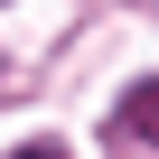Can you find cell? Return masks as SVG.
Masks as SVG:
<instances>
[{"mask_svg":"<svg viewBox=\"0 0 159 159\" xmlns=\"http://www.w3.org/2000/svg\"><path fill=\"white\" fill-rule=\"evenodd\" d=\"M122 131H140V140H159V75L122 94Z\"/></svg>","mask_w":159,"mask_h":159,"instance_id":"6da1fadb","label":"cell"},{"mask_svg":"<svg viewBox=\"0 0 159 159\" xmlns=\"http://www.w3.org/2000/svg\"><path fill=\"white\" fill-rule=\"evenodd\" d=\"M10 159H66V150H56V140H28V150H10Z\"/></svg>","mask_w":159,"mask_h":159,"instance_id":"7a4b0ae2","label":"cell"}]
</instances>
